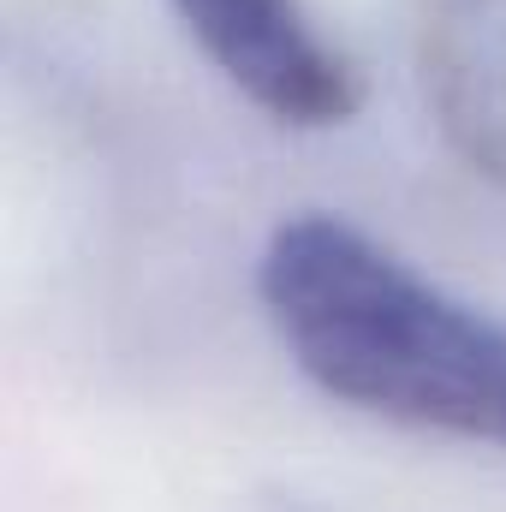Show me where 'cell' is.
<instances>
[{
	"instance_id": "obj_1",
	"label": "cell",
	"mask_w": 506,
	"mask_h": 512,
	"mask_svg": "<svg viewBox=\"0 0 506 512\" xmlns=\"http://www.w3.org/2000/svg\"><path fill=\"white\" fill-rule=\"evenodd\" d=\"M286 358L340 405L399 429L506 447V322L340 215H292L256 256Z\"/></svg>"
},
{
	"instance_id": "obj_2",
	"label": "cell",
	"mask_w": 506,
	"mask_h": 512,
	"mask_svg": "<svg viewBox=\"0 0 506 512\" xmlns=\"http://www.w3.org/2000/svg\"><path fill=\"white\" fill-rule=\"evenodd\" d=\"M203 60L274 126L328 131L364 102L358 66L316 30L304 0H173Z\"/></svg>"
},
{
	"instance_id": "obj_3",
	"label": "cell",
	"mask_w": 506,
	"mask_h": 512,
	"mask_svg": "<svg viewBox=\"0 0 506 512\" xmlns=\"http://www.w3.org/2000/svg\"><path fill=\"white\" fill-rule=\"evenodd\" d=\"M417 60L447 143L506 191V0H423Z\"/></svg>"
}]
</instances>
